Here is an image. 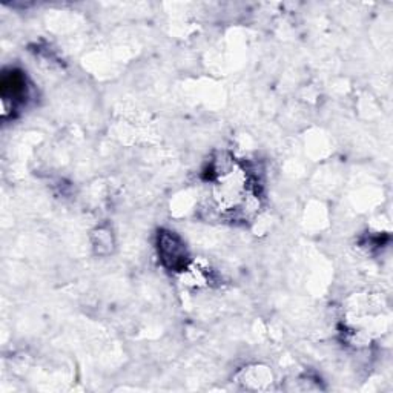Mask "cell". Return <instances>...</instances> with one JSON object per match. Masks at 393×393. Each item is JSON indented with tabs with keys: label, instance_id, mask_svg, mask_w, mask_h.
Segmentation results:
<instances>
[{
	"label": "cell",
	"instance_id": "obj_1",
	"mask_svg": "<svg viewBox=\"0 0 393 393\" xmlns=\"http://www.w3.org/2000/svg\"><path fill=\"white\" fill-rule=\"evenodd\" d=\"M25 95V79L19 73L3 74L2 79V97L6 103L8 100H22Z\"/></svg>",
	"mask_w": 393,
	"mask_h": 393
}]
</instances>
